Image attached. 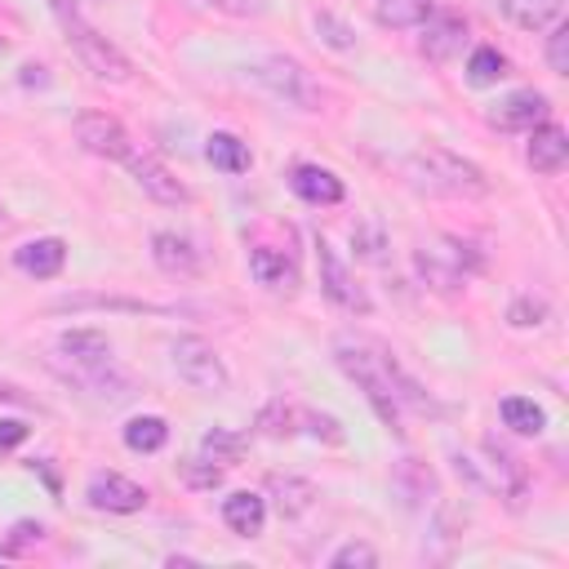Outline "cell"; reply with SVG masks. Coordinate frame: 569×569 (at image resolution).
Instances as JSON below:
<instances>
[{"label":"cell","mask_w":569,"mask_h":569,"mask_svg":"<svg viewBox=\"0 0 569 569\" xmlns=\"http://www.w3.org/2000/svg\"><path fill=\"white\" fill-rule=\"evenodd\" d=\"M547 316H551V307H547L542 298H529V293L507 307V320H511L516 329H538V325H547Z\"/></svg>","instance_id":"obj_33"},{"label":"cell","mask_w":569,"mask_h":569,"mask_svg":"<svg viewBox=\"0 0 569 569\" xmlns=\"http://www.w3.org/2000/svg\"><path fill=\"white\" fill-rule=\"evenodd\" d=\"M178 471L191 489H218L222 485V467L209 462V458H187V462H178Z\"/></svg>","instance_id":"obj_34"},{"label":"cell","mask_w":569,"mask_h":569,"mask_svg":"<svg viewBox=\"0 0 569 569\" xmlns=\"http://www.w3.org/2000/svg\"><path fill=\"white\" fill-rule=\"evenodd\" d=\"M329 569H378V551L369 542H342L333 556H329Z\"/></svg>","instance_id":"obj_32"},{"label":"cell","mask_w":569,"mask_h":569,"mask_svg":"<svg viewBox=\"0 0 569 569\" xmlns=\"http://www.w3.org/2000/svg\"><path fill=\"white\" fill-rule=\"evenodd\" d=\"M267 493H271V502H276V511L284 516V520H298V516H307L311 507H316V498H320V489L311 485V480H302V476H267Z\"/></svg>","instance_id":"obj_17"},{"label":"cell","mask_w":569,"mask_h":569,"mask_svg":"<svg viewBox=\"0 0 569 569\" xmlns=\"http://www.w3.org/2000/svg\"><path fill=\"white\" fill-rule=\"evenodd\" d=\"M485 476H480V485L485 489H498L511 507H520V498H525V489H529V476H525V462L511 453V449H502L498 440H485Z\"/></svg>","instance_id":"obj_10"},{"label":"cell","mask_w":569,"mask_h":569,"mask_svg":"<svg viewBox=\"0 0 569 569\" xmlns=\"http://www.w3.org/2000/svg\"><path fill=\"white\" fill-rule=\"evenodd\" d=\"M289 187H293V196H302L307 204H342V182H338V173H329V169H320V164H298L293 173H289Z\"/></svg>","instance_id":"obj_19"},{"label":"cell","mask_w":569,"mask_h":569,"mask_svg":"<svg viewBox=\"0 0 569 569\" xmlns=\"http://www.w3.org/2000/svg\"><path fill=\"white\" fill-rule=\"evenodd\" d=\"M405 178L427 191V196H449V200H476V196H489V178L480 164H471L467 156L449 151V147H418L409 160H405Z\"/></svg>","instance_id":"obj_2"},{"label":"cell","mask_w":569,"mask_h":569,"mask_svg":"<svg viewBox=\"0 0 569 569\" xmlns=\"http://www.w3.org/2000/svg\"><path fill=\"white\" fill-rule=\"evenodd\" d=\"M0 405H31V396L18 387V382H9V378H0Z\"/></svg>","instance_id":"obj_41"},{"label":"cell","mask_w":569,"mask_h":569,"mask_svg":"<svg viewBox=\"0 0 569 569\" xmlns=\"http://www.w3.org/2000/svg\"><path fill=\"white\" fill-rule=\"evenodd\" d=\"M151 258H156V267H160L164 276H178V280H191V276L204 271L200 249H196L187 236H178V231H156V236H151Z\"/></svg>","instance_id":"obj_13"},{"label":"cell","mask_w":569,"mask_h":569,"mask_svg":"<svg viewBox=\"0 0 569 569\" xmlns=\"http://www.w3.org/2000/svg\"><path fill=\"white\" fill-rule=\"evenodd\" d=\"M547 62L556 76H569V22H556L547 36Z\"/></svg>","instance_id":"obj_35"},{"label":"cell","mask_w":569,"mask_h":569,"mask_svg":"<svg viewBox=\"0 0 569 569\" xmlns=\"http://www.w3.org/2000/svg\"><path fill=\"white\" fill-rule=\"evenodd\" d=\"M222 525H227L236 538H258L262 525H267V502H262V493L236 489L231 498H222Z\"/></svg>","instance_id":"obj_18"},{"label":"cell","mask_w":569,"mask_h":569,"mask_svg":"<svg viewBox=\"0 0 569 569\" xmlns=\"http://www.w3.org/2000/svg\"><path fill=\"white\" fill-rule=\"evenodd\" d=\"M333 360H338V369L365 391V400L373 405V413H378L391 431H400L405 405L427 409V396L418 391V382H409V378L400 373V365H396L378 342L356 338V333H342V338L333 342Z\"/></svg>","instance_id":"obj_1"},{"label":"cell","mask_w":569,"mask_h":569,"mask_svg":"<svg viewBox=\"0 0 569 569\" xmlns=\"http://www.w3.org/2000/svg\"><path fill=\"white\" fill-rule=\"evenodd\" d=\"M498 413H502V422H507L516 436H542V427H547V413H542L533 400H525V396H507V400L498 405Z\"/></svg>","instance_id":"obj_27"},{"label":"cell","mask_w":569,"mask_h":569,"mask_svg":"<svg viewBox=\"0 0 569 569\" xmlns=\"http://www.w3.org/2000/svg\"><path fill=\"white\" fill-rule=\"evenodd\" d=\"M53 369L62 373V382H71V387H80V391H93V396H102V400H124L129 391H133V382L111 365V360H98V365H76V360H53Z\"/></svg>","instance_id":"obj_9"},{"label":"cell","mask_w":569,"mask_h":569,"mask_svg":"<svg viewBox=\"0 0 569 569\" xmlns=\"http://www.w3.org/2000/svg\"><path fill=\"white\" fill-rule=\"evenodd\" d=\"M316 31H325V40H329L333 49H351V44H356V36H351L338 18H329V13H320V18H316Z\"/></svg>","instance_id":"obj_38"},{"label":"cell","mask_w":569,"mask_h":569,"mask_svg":"<svg viewBox=\"0 0 569 569\" xmlns=\"http://www.w3.org/2000/svg\"><path fill=\"white\" fill-rule=\"evenodd\" d=\"M84 307H107V311H160L156 302L138 298H111V293H67L53 302V311H84Z\"/></svg>","instance_id":"obj_29"},{"label":"cell","mask_w":569,"mask_h":569,"mask_svg":"<svg viewBox=\"0 0 569 569\" xmlns=\"http://www.w3.org/2000/svg\"><path fill=\"white\" fill-rule=\"evenodd\" d=\"M169 360H173V369H178V378L187 382V387H196V391H222L227 387V365H222V356L204 342V338H196V333H182V338H173L169 342Z\"/></svg>","instance_id":"obj_5"},{"label":"cell","mask_w":569,"mask_h":569,"mask_svg":"<svg viewBox=\"0 0 569 569\" xmlns=\"http://www.w3.org/2000/svg\"><path fill=\"white\" fill-rule=\"evenodd\" d=\"M240 453H244V436H236V431H222V427H213V431L200 440V458L218 462L222 471H227L231 462H240Z\"/></svg>","instance_id":"obj_31"},{"label":"cell","mask_w":569,"mask_h":569,"mask_svg":"<svg viewBox=\"0 0 569 569\" xmlns=\"http://www.w3.org/2000/svg\"><path fill=\"white\" fill-rule=\"evenodd\" d=\"M462 44H467V18H458V13H431L422 22L418 49H422L427 62H449V58L462 53Z\"/></svg>","instance_id":"obj_11"},{"label":"cell","mask_w":569,"mask_h":569,"mask_svg":"<svg viewBox=\"0 0 569 569\" xmlns=\"http://www.w3.org/2000/svg\"><path fill=\"white\" fill-rule=\"evenodd\" d=\"M244 71H249V80H258L271 98H280V102H284V107H293V111H320V102H325V93H320L316 76H311L298 58L267 53V58H253Z\"/></svg>","instance_id":"obj_4"},{"label":"cell","mask_w":569,"mask_h":569,"mask_svg":"<svg viewBox=\"0 0 569 569\" xmlns=\"http://www.w3.org/2000/svg\"><path fill=\"white\" fill-rule=\"evenodd\" d=\"M507 76V58L493 49V44H480V49H471V58H467V80L476 84V89H485V84H498Z\"/></svg>","instance_id":"obj_30"},{"label":"cell","mask_w":569,"mask_h":569,"mask_svg":"<svg viewBox=\"0 0 569 569\" xmlns=\"http://www.w3.org/2000/svg\"><path fill=\"white\" fill-rule=\"evenodd\" d=\"M27 422H18V418H0V449H13V445H22L27 440Z\"/></svg>","instance_id":"obj_40"},{"label":"cell","mask_w":569,"mask_h":569,"mask_svg":"<svg viewBox=\"0 0 569 569\" xmlns=\"http://www.w3.org/2000/svg\"><path fill=\"white\" fill-rule=\"evenodd\" d=\"M316 262H320V289L329 293V302H338L342 311H351V316H365L373 302H369V293L360 289V280L342 267V258L333 253V244L325 240V236H316Z\"/></svg>","instance_id":"obj_7"},{"label":"cell","mask_w":569,"mask_h":569,"mask_svg":"<svg viewBox=\"0 0 569 569\" xmlns=\"http://www.w3.org/2000/svg\"><path fill=\"white\" fill-rule=\"evenodd\" d=\"M124 164H129L133 182H138L156 204H187V200H191V191H187V187H182V182H178V178H173L156 156H147V151L138 156V151H133Z\"/></svg>","instance_id":"obj_12"},{"label":"cell","mask_w":569,"mask_h":569,"mask_svg":"<svg viewBox=\"0 0 569 569\" xmlns=\"http://www.w3.org/2000/svg\"><path fill=\"white\" fill-rule=\"evenodd\" d=\"M44 538V529L40 525H31V520H22V525H13V538L9 542H0V556H18V551H27L31 542H40Z\"/></svg>","instance_id":"obj_37"},{"label":"cell","mask_w":569,"mask_h":569,"mask_svg":"<svg viewBox=\"0 0 569 569\" xmlns=\"http://www.w3.org/2000/svg\"><path fill=\"white\" fill-rule=\"evenodd\" d=\"M49 4H53V13H58V22H62L71 49H76V58H80L98 80H107V84H129V80H133V62H129L98 27H89L71 0H49Z\"/></svg>","instance_id":"obj_3"},{"label":"cell","mask_w":569,"mask_h":569,"mask_svg":"<svg viewBox=\"0 0 569 569\" xmlns=\"http://www.w3.org/2000/svg\"><path fill=\"white\" fill-rule=\"evenodd\" d=\"M560 9H565V0H502L507 22H516L520 31H542V27L560 22Z\"/></svg>","instance_id":"obj_22"},{"label":"cell","mask_w":569,"mask_h":569,"mask_svg":"<svg viewBox=\"0 0 569 569\" xmlns=\"http://www.w3.org/2000/svg\"><path fill=\"white\" fill-rule=\"evenodd\" d=\"M204 156H209V164H213V169H222V173H244V169L253 164L249 147H244L236 133H209Z\"/></svg>","instance_id":"obj_24"},{"label":"cell","mask_w":569,"mask_h":569,"mask_svg":"<svg viewBox=\"0 0 569 569\" xmlns=\"http://www.w3.org/2000/svg\"><path fill=\"white\" fill-rule=\"evenodd\" d=\"M76 142L89 151V156H98V160H129L133 156V138H129V129L116 120V116H107V111H80L76 116Z\"/></svg>","instance_id":"obj_6"},{"label":"cell","mask_w":569,"mask_h":569,"mask_svg":"<svg viewBox=\"0 0 569 569\" xmlns=\"http://www.w3.org/2000/svg\"><path fill=\"white\" fill-rule=\"evenodd\" d=\"M0 53H4V36H0Z\"/></svg>","instance_id":"obj_42"},{"label":"cell","mask_w":569,"mask_h":569,"mask_svg":"<svg viewBox=\"0 0 569 569\" xmlns=\"http://www.w3.org/2000/svg\"><path fill=\"white\" fill-rule=\"evenodd\" d=\"M489 120H493L498 129H533V124L547 120V98H542L538 89H520V93L502 98V102L489 111Z\"/></svg>","instance_id":"obj_16"},{"label":"cell","mask_w":569,"mask_h":569,"mask_svg":"<svg viewBox=\"0 0 569 569\" xmlns=\"http://www.w3.org/2000/svg\"><path fill=\"white\" fill-rule=\"evenodd\" d=\"M391 480H396V489H400V498H405L409 507H418L427 493H436V476H431V471H427L418 458H400Z\"/></svg>","instance_id":"obj_26"},{"label":"cell","mask_w":569,"mask_h":569,"mask_svg":"<svg viewBox=\"0 0 569 569\" xmlns=\"http://www.w3.org/2000/svg\"><path fill=\"white\" fill-rule=\"evenodd\" d=\"M84 498H89L93 511H111V516H133V511L147 507V489L124 480L120 471H93Z\"/></svg>","instance_id":"obj_8"},{"label":"cell","mask_w":569,"mask_h":569,"mask_svg":"<svg viewBox=\"0 0 569 569\" xmlns=\"http://www.w3.org/2000/svg\"><path fill=\"white\" fill-rule=\"evenodd\" d=\"M209 4L222 9V13H231V18H258L267 9V0H209Z\"/></svg>","instance_id":"obj_39"},{"label":"cell","mask_w":569,"mask_h":569,"mask_svg":"<svg viewBox=\"0 0 569 569\" xmlns=\"http://www.w3.org/2000/svg\"><path fill=\"white\" fill-rule=\"evenodd\" d=\"M13 262H18V271H27L36 280H53L67 267V244L58 236H40V240H27L22 249H13Z\"/></svg>","instance_id":"obj_15"},{"label":"cell","mask_w":569,"mask_h":569,"mask_svg":"<svg viewBox=\"0 0 569 569\" xmlns=\"http://www.w3.org/2000/svg\"><path fill=\"white\" fill-rule=\"evenodd\" d=\"M302 422H307V431H311L316 440H325V445H342V440H347V431H342V427H338V418H329V413L302 409Z\"/></svg>","instance_id":"obj_36"},{"label":"cell","mask_w":569,"mask_h":569,"mask_svg":"<svg viewBox=\"0 0 569 569\" xmlns=\"http://www.w3.org/2000/svg\"><path fill=\"white\" fill-rule=\"evenodd\" d=\"M298 422H302V409H298L293 400H267V405L258 409V418H253V427H258L262 436H271V440H289V436L298 431Z\"/></svg>","instance_id":"obj_23"},{"label":"cell","mask_w":569,"mask_h":569,"mask_svg":"<svg viewBox=\"0 0 569 569\" xmlns=\"http://www.w3.org/2000/svg\"><path fill=\"white\" fill-rule=\"evenodd\" d=\"M436 13V0H378L382 27H422Z\"/></svg>","instance_id":"obj_28"},{"label":"cell","mask_w":569,"mask_h":569,"mask_svg":"<svg viewBox=\"0 0 569 569\" xmlns=\"http://www.w3.org/2000/svg\"><path fill=\"white\" fill-rule=\"evenodd\" d=\"M164 440H169V422L160 413H142V418L124 422V445L133 453H156V449H164Z\"/></svg>","instance_id":"obj_25"},{"label":"cell","mask_w":569,"mask_h":569,"mask_svg":"<svg viewBox=\"0 0 569 569\" xmlns=\"http://www.w3.org/2000/svg\"><path fill=\"white\" fill-rule=\"evenodd\" d=\"M58 356L76 365H98V360H111V338L102 329H67L58 338Z\"/></svg>","instance_id":"obj_21"},{"label":"cell","mask_w":569,"mask_h":569,"mask_svg":"<svg viewBox=\"0 0 569 569\" xmlns=\"http://www.w3.org/2000/svg\"><path fill=\"white\" fill-rule=\"evenodd\" d=\"M249 271H253V280L258 284H267V289H293L298 284V271H293V258H284L280 249H267V244H258V249H249Z\"/></svg>","instance_id":"obj_20"},{"label":"cell","mask_w":569,"mask_h":569,"mask_svg":"<svg viewBox=\"0 0 569 569\" xmlns=\"http://www.w3.org/2000/svg\"><path fill=\"white\" fill-rule=\"evenodd\" d=\"M525 160H529L533 173H547V178L560 173L565 160H569V133L560 124H551V120L533 124L529 129V147H525Z\"/></svg>","instance_id":"obj_14"}]
</instances>
